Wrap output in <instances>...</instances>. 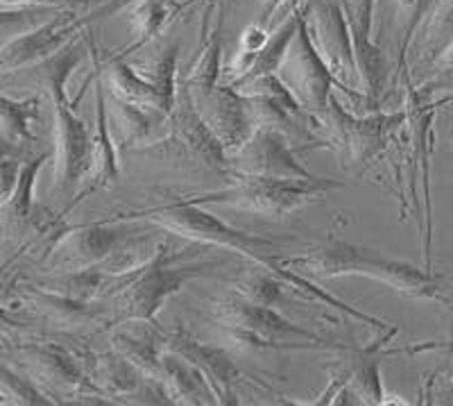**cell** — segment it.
<instances>
[{"instance_id":"ffe728a7","label":"cell","mask_w":453,"mask_h":406,"mask_svg":"<svg viewBox=\"0 0 453 406\" xmlns=\"http://www.w3.org/2000/svg\"><path fill=\"white\" fill-rule=\"evenodd\" d=\"M161 121L168 119L159 109L109 96V125H111V134L116 132V141H119L120 148L143 144L152 128Z\"/></svg>"},{"instance_id":"d4e9b609","label":"cell","mask_w":453,"mask_h":406,"mask_svg":"<svg viewBox=\"0 0 453 406\" xmlns=\"http://www.w3.org/2000/svg\"><path fill=\"white\" fill-rule=\"evenodd\" d=\"M283 288H290L279 275L263 270V273H248L236 282V293L254 304L263 307H283L286 304V293Z\"/></svg>"},{"instance_id":"5bb4252c","label":"cell","mask_w":453,"mask_h":406,"mask_svg":"<svg viewBox=\"0 0 453 406\" xmlns=\"http://www.w3.org/2000/svg\"><path fill=\"white\" fill-rule=\"evenodd\" d=\"M119 225V221L109 218L66 231L55 250L62 266L68 268V273L100 266L109 254L123 246V231Z\"/></svg>"},{"instance_id":"8992f818","label":"cell","mask_w":453,"mask_h":406,"mask_svg":"<svg viewBox=\"0 0 453 406\" xmlns=\"http://www.w3.org/2000/svg\"><path fill=\"white\" fill-rule=\"evenodd\" d=\"M186 259V250L170 253V247L161 246L157 257L143 268L134 270L132 279L113 295V302L119 304V316L111 324L120 323H150L157 324V316L175 293H180L186 282H191L197 275L216 268L218 263H204V266H186L180 263Z\"/></svg>"},{"instance_id":"8fae6325","label":"cell","mask_w":453,"mask_h":406,"mask_svg":"<svg viewBox=\"0 0 453 406\" xmlns=\"http://www.w3.org/2000/svg\"><path fill=\"white\" fill-rule=\"evenodd\" d=\"M232 170L248 176L268 177H315L302 161L297 160L288 134L277 128H258L252 139L238 152L229 157Z\"/></svg>"},{"instance_id":"2e32d148","label":"cell","mask_w":453,"mask_h":406,"mask_svg":"<svg viewBox=\"0 0 453 406\" xmlns=\"http://www.w3.org/2000/svg\"><path fill=\"white\" fill-rule=\"evenodd\" d=\"M164 340V332H159L157 324L150 323H136L134 327H127L125 323H120L111 332L113 350L134 365L141 375L157 381H159L161 372Z\"/></svg>"},{"instance_id":"44dd1931","label":"cell","mask_w":453,"mask_h":406,"mask_svg":"<svg viewBox=\"0 0 453 406\" xmlns=\"http://www.w3.org/2000/svg\"><path fill=\"white\" fill-rule=\"evenodd\" d=\"M299 21H302V10H299V7H295V10L290 12L288 19H286V21L277 27V32H273V35H270L268 43H265V46H263L261 51L254 55V59H252V64L248 66V71L234 80L232 87L245 89L250 82L258 80V77L270 75V73H277L279 66H281V62H283V57H286V52H288L290 43H293L295 35H297Z\"/></svg>"},{"instance_id":"52a82bcc","label":"cell","mask_w":453,"mask_h":406,"mask_svg":"<svg viewBox=\"0 0 453 406\" xmlns=\"http://www.w3.org/2000/svg\"><path fill=\"white\" fill-rule=\"evenodd\" d=\"M318 125L329 132V145H334L349 164H367L386 150L392 129L408 119V112L354 116L338 103L331 93L329 105L318 116Z\"/></svg>"},{"instance_id":"9c48e42d","label":"cell","mask_w":453,"mask_h":406,"mask_svg":"<svg viewBox=\"0 0 453 406\" xmlns=\"http://www.w3.org/2000/svg\"><path fill=\"white\" fill-rule=\"evenodd\" d=\"M304 12L306 23H309L311 39L315 48L331 68L340 84L349 89L354 77H358L356 66L354 39H351L349 19H347L342 0H313ZM358 96L356 89H349Z\"/></svg>"},{"instance_id":"7c38bea8","label":"cell","mask_w":453,"mask_h":406,"mask_svg":"<svg viewBox=\"0 0 453 406\" xmlns=\"http://www.w3.org/2000/svg\"><path fill=\"white\" fill-rule=\"evenodd\" d=\"M168 121L173 125V139L180 141L184 150H188L200 164L225 177L232 173V164H229V154H226L225 145L220 144V139L213 134V129L209 128V123L200 113L191 96V89L186 87L184 80L177 87L175 107L170 112Z\"/></svg>"},{"instance_id":"603a6c76","label":"cell","mask_w":453,"mask_h":406,"mask_svg":"<svg viewBox=\"0 0 453 406\" xmlns=\"http://www.w3.org/2000/svg\"><path fill=\"white\" fill-rule=\"evenodd\" d=\"M376 350V347H372ZM370 350V352H372ZM351 397V404H386V393L381 384V359L379 356H365L361 363L349 368V384L335 395L334 404L338 397Z\"/></svg>"},{"instance_id":"f1b7e54d","label":"cell","mask_w":453,"mask_h":406,"mask_svg":"<svg viewBox=\"0 0 453 406\" xmlns=\"http://www.w3.org/2000/svg\"><path fill=\"white\" fill-rule=\"evenodd\" d=\"M136 3H139V0H109V3H104V5H100L98 10L93 12L91 16H84V19H87V23L98 21V19H104V16H113L116 12L125 10V7L136 5Z\"/></svg>"},{"instance_id":"f546056e","label":"cell","mask_w":453,"mask_h":406,"mask_svg":"<svg viewBox=\"0 0 453 406\" xmlns=\"http://www.w3.org/2000/svg\"><path fill=\"white\" fill-rule=\"evenodd\" d=\"M438 23L442 27L453 26V0H444L442 12H438Z\"/></svg>"},{"instance_id":"9a60e30c","label":"cell","mask_w":453,"mask_h":406,"mask_svg":"<svg viewBox=\"0 0 453 406\" xmlns=\"http://www.w3.org/2000/svg\"><path fill=\"white\" fill-rule=\"evenodd\" d=\"M84 26H87V19H62V21L55 19L32 35L19 36L5 48H0V71H14V68L27 66L52 55L64 43L71 42Z\"/></svg>"},{"instance_id":"3957f363","label":"cell","mask_w":453,"mask_h":406,"mask_svg":"<svg viewBox=\"0 0 453 406\" xmlns=\"http://www.w3.org/2000/svg\"><path fill=\"white\" fill-rule=\"evenodd\" d=\"M211 320L236 350H351L349 345L329 343L313 332L299 327L274 307H263L232 293L211 302Z\"/></svg>"},{"instance_id":"cb8c5ba5","label":"cell","mask_w":453,"mask_h":406,"mask_svg":"<svg viewBox=\"0 0 453 406\" xmlns=\"http://www.w3.org/2000/svg\"><path fill=\"white\" fill-rule=\"evenodd\" d=\"M222 12L220 19H218V26L213 30L211 36H206V42L202 43L204 51L200 52L197 62L193 64L191 73L184 77V84L191 91H211L213 87H218V80H220L222 73Z\"/></svg>"},{"instance_id":"ba28073f","label":"cell","mask_w":453,"mask_h":406,"mask_svg":"<svg viewBox=\"0 0 453 406\" xmlns=\"http://www.w3.org/2000/svg\"><path fill=\"white\" fill-rule=\"evenodd\" d=\"M277 73L283 80V84L297 98V103L302 105V109L311 112L313 116H319V113L325 112L326 105H329L331 93H334V87L342 89L349 96H356V93H351L349 89H345L335 80L331 68L326 66V62L318 52L313 39H311L304 12H302L297 35H295L293 43H290L288 52L283 57V62Z\"/></svg>"},{"instance_id":"4316f807","label":"cell","mask_w":453,"mask_h":406,"mask_svg":"<svg viewBox=\"0 0 453 406\" xmlns=\"http://www.w3.org/2000/svg\"><path fill=\"white\" fill-rule=\"evenodd\" d=\"M347 19H349L351 35H361L372 39V21H374L376 0H342Z\"/></svg>"},{"instance_id":"277c9868","label":"cell","mask_w":453,"mask_h":406,"mask_svg":"<svg viewBox=\"0 0 453 406\" xmlns=\"http://www.w3.org/2000/svg\"><path fill=\"white\" fill-rule=\"evenodd\" d=\"M229 184L220 191H209L204 196L191 198L197 205L232 207L238 211H252L258 216L286 218L293 211L302 209L309 202L319 200L335 189H342V182L331 177H268L248 176L232 170L226 176Z\"/></svg>"},{"instance_id":"6da1fadb","label":"cell","mask_w":453,"mask_h":406,"mask_svg":"<svg viewBox=\"0 0 453 406\" xmlns=\"http://www.w3.org/2000/svg\"><path fill=\"white\" fill-rule=\"evenodd\" d=\"M111 221H148L152 223V225L161 227L164 231H168V234H177V237L188 238V241L204 243V246H218L225 247V250H236L238 254H242L245 259L257 263L261 270H270V273L279 275L293 291L304 293L306 298L318 300V302L326 304V307L331 308H340L342 314L361 320V323L365 324L374 323V316L363 314L361 308L351 307L349 302L335 298L334 293H326L325 288L315 286L311 277H304V275H299L295 273V270H290V268L281 266V263L277 262V257H263L261 253L265 247L277 246L273 238L254 237L250 231L238 230V227L229 225V223H225L222 218H218L211 211H206L204 205L193 202L191 198L175 200L170 202V205L152 207V209L145 211H132V214L116 216L111 218Z\"/></svg>"},{"instance_id":"ac0fdd59","label":"cell","mask_w":453,"mask_h":406,"mask_svg":"<svg viewBox=\"0 0 453 406\" xmlns=\"http://www.w3.org/2000/svg\"><path fill=\"white\" fill-rule=\"evenodd\" d=\"M103 82L107 84L109 96H113V98L159 109L165 119H168L173 107H175V105L170 103L164 93H161V89L152 82V77L141 75L136 68H132L125 62L123 55H116L109 59L107 66H104Z\"/></svg>"},{"instance_id":"1f68e13d","label":"cell","mask_w":453,"mask_h":406,"mask_svg":"<svg viewBox=\"0 0 453 406\" xmlns=\"http://www.w3.org/2000/svg\"><path fill=\"white\" fill-rule=\"evenodd\" d=\"M299 3H302V0H288V7L295 10V7H299Z\"/></svg>"},{"instance_id":"83f0119b","label":"cell","mask_w":453,"mask_h":406,"mask_svg":"<svg viewBox=\"0 0 453 406\" xmlns=\"http://www.w3.org/2000/svg\"><path fill=\"white\" fill-rule=\"evenodd\" d=\"M23 166L14 160H0V202H7L14 193Z\"/></svg>"},{"instance_id":"7402d4cb","label":"cell","mask_w":453,"mask_h":406,"mask_svg":"<svg viewBox=\"0 0 453 406\" xmlns=\"http://www.w3.org/2000/svg\"><path fill=\"white\" fill-rule=\"evenodd\" d=\"M186 7H188V3H181V0H139L134 10H132V26H134L136 32V42L125 48L123 52H119V55L125 57L127 52L139 51L145 43L157 39L164 32V27Z\"/></svg>"},{"instance_id":"d6986e66","label":"cell","mask_w":453,"mask_h":406,"mask_svg":"<svg viewBox=\"0 0 453 406\" xmlns=\"http://www.w3.org/2000/svg\"><path fill=\"white\" fill-rule=\"evenodd\" d=\"M159 381L170 404H216V395L211 386L206 384L204 375L184 356L165 347L161 355Z\"/></svg>"},{"instance_id":"484cf974","label":"cell","mask_w":453,"mask_h":406,"mask_svg":"<svg viewBox=\"0 0 453 406\" xmlns=\"http://www.w3.org/2000/svg\"><path fill=\"white\" fill-rule=\"evenodd\" d=\"M36 113H39L36 100L16 103V100L0 98V132L12 141H32L30 121Z\"/></svg>"},{"instance_id":"4fadbf2b","label":"cell","mask_w":453,"mask_h":406,"mask_svg":"<svg viewBox=\"0 0 453 406\" xmlns=\"http://www.w3.org/2000/svg\"><path fill=\"white\" fill-rule=\"evenodd\" d=\"M164 347L175 355L184 356L204 375L206 384L211 386L216 404H238L236 386L242 381V371L232 359L225 347L211 343H202L184 332H170L165 334Z\"/></svg>"},{"instance_id":"e0dca14e","label":"cell","mask_w":453,"mask_h":406,"mask_svg":"<svg viewBox=\"0 0 453 406\" xmlns=\"http://www.w3.org/2000/svg\"><path fill=\"white\" fill-rule=\"evenodd\" d=\"M91 52L96 57V51ZM98 59H96V132H93V160H91V184L88 191L103 189V186L119 184V157H116V145H113L111 125H109V107L107 96H104V82L100 77Z\"/></svg>"},{"instance_id":"4dcf8cb0","label":"cell","mask_w":453,"mask_h":406,"mask_svg":"<svg viewBox=\"0 0 453 406\" xmlns=\"http://www.w3.org/2000/svg\"><path fill=\"white\" fill-rule=\"evenodd\" d=\"M0 3H23V5H27V3H35V5H62V3H66V0H0Z\"/></svg>"},{"instance_id":"5b68a950","label":"cell","mask_w":453,"mask_h":406,"mask_svg":"<svg viewBox=\"0 0 453 406\" xmlns=\"http://www.w3.org/2000/svg\"><path fill=\"white\" fill-rule=\"evenodd\" d=\"M82 59V51L75 42L52 57L46 64V80L55 107V154H57V177L62 180L64 189H75L87 173H91L93 160V134L87 123L80 119L73 103L66 96V77L73 66Z\"/></svg>"},{"instance_id":"30bf717a","label":"cell","mask_w":453,"mask_h":406,"mask_svg":"<svg viewBox=\"0 0 453 406\" xmlns=\"http://www.w3.org/2000/svg\"><path fill=\"white\" fill-rule=\"evenodd\" d=\"M191 96L229 157L248 144L258 129L250 96L238 91L232 84L229 87L218 84L211 91H191Z\"/></svg>"},{"instance_id":"7a4b0ae2","label":"cell","mask_w":453,"mask_h":406,"mask_svg":"<svg viewBox=\"0 0 453 406\" xmlns=\"http://www.w3.org/2000/svg\"><path fill=\"white\" fill-rule=\"evenodd\" d=\"M281 266L290 268L304 277H370L381 282L412 300H428V302H449V286L444 277L433 270L419 268L415 263L392 259L379 250L358 246L349 241H329L325 246L311 247L295 257H277Z\"/></svg>"}]
</instances>
